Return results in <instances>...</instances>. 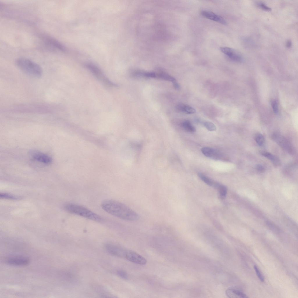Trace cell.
I'll return each mask as SVG.
<instances>
[{
    "label": "cell",
    "mask_w": 298,
    "mask_h": 298,
    "mask_svg": "<svg viewBox=\"0 0 298 298\" xmlns=\"http://www.w3.org/2000/svg\"><path fill=\"white\" fill-rule=\"evenodd\" d=\"M102 209L108 213L122 220L135 221L139 218V214L125 204L116 200L107 199L101 203Z\"/></svg>",
    "instance_id": "obj_1"
},
{
    "label": "cell",
    "mask_w": 298,
    "mask_h": 298,
    "mask_svg": "<svg viewBox=\"0 0 298 298\" xmlns=\"http://www.w3.org/2000/svg\"><path fill=\"white\" fill-rule=\"evenodd\" d=\"M15 63L21 70L32 77L38 78L42 75L43 71L41 66L29 59L19 58L16 60Z\"/></svg>",
    "instance_id": "obj_2"
},
{
    "label": "cell",
    "mask_w": 298,
    "mask_h": 298,
    "mask_svg": "<svg viewBox=\"0 0 298 298\" xmlns=\"http://www.w3.org/2000/svg\"><path fill=\"white\" fill-rule=\"evenodd\" d=\"M64 209L67 212L98 222L103 221L102 218L88 208L73 203L65 204Z\"/></svg>",
    "instance_id": "obj_3"
},
{
    "label": "cell",
    "mask_w": 298,
    "mask_h": 298,
    "mask_svg": "<svg viewBox=\"0 0 298 298\" xmlns=\"http://www.w3.org/2000/svg\"><path fill=\"white\" fill-rule=\"evenodd\" d=\"M30 261L28 258L21 256L8 257L4 260L5 263L8 265L18 266L27 265L29 263Z\"/></svg>",
    "instance_id": "obj_4"
},
{
    "label": "cell",
    "mask_w": 298,
    "mask_h": 298,
    "mask_svg": "<svg viewBox=\"0 0 298 298\" xmlns=\"http://www.w3.org/2000/svg\"><path fill=\"white\" fill-rule=\"evenodd\" d=\"M41 38L43 42L47 46L62 52L66 51L64 46L54 38L47 35H43Z\"/></svg>",
    "instance_id": "obj_5"
},
{
    "label": "cell",
    "mask_w": 298,
    "mask_h": 298,
    "mask_svg": "<svg viewBox=\"0 0 298 298\" xmlns=\"http://www.w3.org/2000/svg\"><path fill=\"white\" fill-rule=\"evenodd\" d=\"M86 66L99 80L102 81L103 82L107 84L115 85L105 77L101 71L96 65L89 63L87 64Z\"/></svg>",
    "instance_id": "obj_6"
},
{
    "label": "cell",
    "mask_w": 298,
    "mask_h": 298,
    "mask_svg": "<svg viewBox=\"0 0 298 298\" xmlns=\"http://www.w3.org/2000/svg\"><path fill=\"white\" fill-rule=\"evenodd\" d=\"M125 258L133 263L140 265H145L147 262L146 259L142 256L130 251H126Z\"/></svg>",
    "instance_id": "obj_7"
},
{
    "label": "cell",
    "mask_w": 298,
    "mask_h": 298,
    "mask_svg": "<svg viewBox=\"0 0 298 298\" xmlns=\"http://www.w3.org/2000/svg\"><path fill=\"white\" fill-rule=\"evenodd\" d=\"M272 139L283 148L286 151H291V146L288 141L280 134L274 132L272 135Z\"/></svg>",
    "instance_id": "obj_8"
},
{
    "label": "cell",
    "mask_w": 298,
    "mask_h": 298,
    "mask_svg": "<svg viewBox=\"0 0 298 298\" xmlns=\"http://www.w3.org/2000/svg\"><path fill=\"white\" fill-rule=\"evenodd\" d=\"M220 50L222 52L233 61L240 62L242 60L240 54L233 49L228 47H221Z\"/></svg>",
    "instance_id": "obj_9"
},
{
    "label": "cell",
    "mask_w": 298,
    "mask_h": 298,
    "mask_svg": "<svg viewBox=\"0 0 298 298\" xmlns=\"http://www.w3.org/2000/svg\"><path fill=\"white\" fill-rule=\"evenodd\" d=\"M201 151L206 157L214 159H220L223 157L222 154L218 150L208 147H204Z\"/></svg>",
    "instance_id": "obj_10"
},
{
    "label": "cell",
    "mask_w": 298,
    "mask_h": 298,
    "mask_svg": "<svg viewBox=\"0 0 298 298\" xmlns=\"http://www.w3.org/2000/svg\"><path fill=\"white\" fill-rule=\"evenodd\" d=\"M105 247L107 251L111 254L116 256L125 258L126 251L111 244H106Z\"/></svg>",
    "instance_id": "obj_11"
},
{
    "label": "cell",
    "mask_w": 298,
    "mask_h": 298,
    "mask_svg": "<svg viewBox=\"0 0 298 298\" xmlns=\"http://www.w3.org/2000/svg\"><path fill=\"white\" fill-rule=\"evenodd\" d=\"M201 14L203 17L208 19L224 24H225L226 23V21L223 17L212 12L203 10L201 12Z\"/></svg>",
    "instance_id": "obj_12"
},
{
    "label": "cell",
    "mask_w": 298,
    "mask_h": 298,
    "mask_svg": "<svg viewBox=\"0 0 298 298\" xmlns=\"http://www.w3.org/2000/svg\"><path fill=\"white\" fill-rule=\"evenodd\" d=\"M32 156L34 159L44 164H49L52 161V158L50 157L39 152H34Z\"/></svg>",
    "instance_id": "obj_13"
},
{
    "label": "cell",
    "mask_w": 298,
    "mask_h": 298,
    "mask_svg": "<svg viewBox=\"0 0 298 298\" xmlns=\"http://www.w3.org/2000/svg\"><path fill=\"white\" fill-rule=\"evenodd\" d=\"M226 294L230 298H248V297L241 291L233 288H229L226 291Z\"/></svg>",
    "instance_id": "obj_14"
},
{
    "label": "cell",
    "mask_w": 298,
    "mask_h": 298,
    "mask_svg": "<svg viewBox=\"0 0 298 298\" xmlns=\"http://www.w3.org/2000/svg\"><path fill=\"white\" fill-rule=\"evenodd\" d=\"M198 175L203 181L210 186H213L216 188H217L219 185V183L213 181L202 173H199Z\"/></svg>",
    "instance_id": "obj_15"
},
{
    "label": "cell",
    "mask_w": 298,
    "mask_h": 298,
    "mask_svg": "<svg viewBox=\"0 0 298 298\" xmlns=\"http://www.w3.org/2000/svg\"><path fill=\"white\" fill-rule=\"evenodd\" d=\"M261 153L262 155L270 160L275 165L277 166L280 165V161L276 156L266 151L262 152Z\"/></svg>",
    "instance_id": "obj_16"
},
{
    "label": "cell",
    "mask_w": 298,
    "mask_h": 298,
    "mask_svg": "<svg viewBox=\"0 0 298 298\" xmlns=\"http://www.w3.org/2000/svg\"><path fill=\"white\" fill-rule=\"evenodd\" d=\"M181 126L187 132L193 133L196 131L195 127L189 120H186L183 121L181 123Z\"/></svg>",
    "instance_id": "obj_17"
},
{
    "label": "cell",
    "mask_w": 298,
    "mask_h": 298,
    "mask_svg": "<svg viewBox=\"0 0 298 298\" xmlns=\"http://www.w3.org/2000/svg\"><path fill=\"white\" fill-rule=\"evenodd\" d=\"M156 77H158L165 80L171 81L173 83L176 81L175 79L171 76L163 72H160L156 74Z\"/></svg>",
    "instance_id": "obj_18"
},
{
    "label": "cell",
    "mask_w": 298,
    "mask_h": 298,
    "mask_svg": "<svg viewBox=\"0 0 298 298\" xmlns=\"http://www.w3.org/2000/svg\"><path fill=\"white\" fill-rule=\"evenodd\" d=\"M255 141L260 146H262L265 142V138L260 133H256L254 137Z\"/></svg>",
    "instance_id": "obj_19"
},
{
    "label": "cell",
    "mask_w": 298,
    "mask_h": 298,
    "mask_svg": "<svg viewBox=\"0 0 298 298\" xmlns=\"http://www.w3.org/2000/svg\"><path fill=\"white\" fill-rule=\"evenodd\" d=\"M217 189L219 190L221 198L224 199L226 196L227 194L226 188L224 185L219 184Z\"/></svg>",
    "instance_id": "obj_20"
},
{
    "label": "cell",
    "mask_w": 298,
    "mask_h": 298,
    "mask_svg": "<svg viewBox=\"0 0 298 298\" xmlns=\"http://www.w3.org/2000/svg\"><path fill=\"white\" fill-rule=\"evenodd\" d=\"M204 125L207 129L209 131H212L216 130V126L213 123L210 122H205L204 123Z\"/></svg>",
    "instance_id": "obj_21"
},
{
    "label": "cell",
    "mask_w": 298,
    "mask_h": 298,
    "mask_svg": "<svg viewBox=\"0 0 298 298\" xmlns=\"http://www.w3.org/2000/svg\"><path fill=\"white\" fill-rule=\"evenodd\" d=\"M183 112L189 114H193L196 112V110L192 107L185 105L184 108Z\"/></svg>",
    "instance_id": "obj_22"
},
{
    "label": "cell",
    "mask_w": 298,
    "mask_h": 298,
    "mask_svg": "<svg viewBox=\"0 0 298 298\" xmlns=\"http://www.w3.org/2000/svg\"><path fill=\"white\" fill-rule=\"evenodd\" d=\"M254 268L258 278H259L261 282H263L265 280L264 277L260 272L257 266L254 265Z\"/></svg>",
    "instance_id": "obj_23"
},
{
    "label": "cell",
    "mask_w": 298,
    "mask_h": 298,
    "mask_svg": "<svg viewBox=\"0 0 298 298\" xmlns=\"http://www.w3.org/2000/svg\"><path fill=\"white\" fill-rule=\"evenodd\" d=\"M0 197L2 198L7 199H17V198L11 194L6 193H2L0 194Z\"/></svg>",
    "instance_id": "obj_24"
},
{
    "label": "cell",
    "mask_w": 298,
    "mask_h": 298,
    "mask_svg": "<svg viewBox=\"0 0 298 298\" xmlns=\"http://www.w3.org/2000/svg\"><path fill=\"white\" fill-rule=\"evenodd\" d=\"M118 275L123 279H128V276L127 274L124 271L119 270L117 272Z\"/></svg>",
    "instance_id": "obj_25"
},
{
    "label": "cell",
    "mask_w": 298,
    "mask_h": 298,
    "mask_svg": "<svg viewBox=\"0 0 298 298\" xmlns=\"http://www.w3.org/2000/svg\"><path fill=\"white\" fill-rule=\"evenodd\" d=\"M259 7L261 9L265 11H270L272 9L271 8L267 6L264 3L260 2L258 4Z\"/></svg>",
    "instance_id": "obj_26"
},
{
    "label": "cell",
    "mask_w": 298,
    "mask_h": 298,
    "mask_svg": "<svg viewBox=\"0 0 298 298\" xmlns=\"http://www.w3.org/2000/svg\"><path fill=\"white\" fill-rule=\"evenodd\" d=\"M143 77L148 78H154L156 77V74L153 72H144Z\"/></svg>",
    "instance_id": "obj_27"
},
{
    "label": "cell",
    "mask_w": 298,
    "mask_h": 298,
    "mask_svg": "<svg viewBox=\"0 0 298 298\" xmlns=\"http://www.w3.org/2000/svg\"><path fill=\"white\" fill-rule=\"evenodd\" d=\"M272 105L274 113H277L278 110L276 102L275 100L273 101L272 102Z\"/></svg>",
    "instance_id": "obj_28"
},
{
    "label": "cell",
    "mask_w": 298,
    "mask_h": 298,
    "mask_svg": "<svg viewBox=\"0 0 298 298\" xmlns=\"http://www.w3.org/2000/svg\"><path fill=\"white\" fill-rule=\"evenodd\" d=\"M256 169L260 172H263L265 170V167L261 164H258L256 166Z\"/></svg>",
    "instance_id": "obj_29"
},
{
    "label": "cell",
    "mask_w": 298,
    "mask_h": 298,
    "mask_svg": "<svg viewBox=\"0 0 298 298\" xmlns=\"http://www.w3.org/2000/svg\"><path fill=\"white\" fill-rule=\"evenodd\" d=\"M292 45V42L290 40H288L286 43V46L288 48L291 47Z\"/></svg>",
    "instance_id": "obj_30"
},
{
    "label": "cell",
    "mask_w": 298,
    "mask_h": 298,
    "mask_svg": "<svg viewBox=\"0 0 298 298\" xmlns=\"http://www.w3.org/2000/svg\"><path fill=\"white\" fill-rule=\"evenodd\" d=\"M173 83V86L175 89H178L180 88V85L176 81L174 82Z\"/></svg>",
    "instance_id": "obj_31"
}]
</instances>
